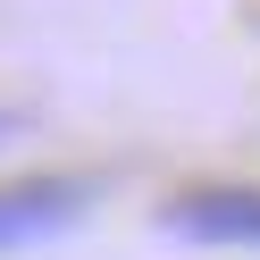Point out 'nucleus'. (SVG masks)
<instances>
[{"label": "nucleus", "mask_w": 260, "mask_h": 260, "mask_svg": "<svg viewBox=\"0 0 260 260\" xmlns=\"http://www.w3.org/2000/svg\"><path fill=\"white\" fill-rule=\"evenodd\" d=\"M168 226L185 243H260V193L252 185H202V193H176Z\"/></svg>", "instance_id": "nucleus-1"}, {"label": "nucleus", "mask_w": 260, "mask_h": 260, "mask_svg": "<svg viewBox=\"0 0 260 260\" xmlns=\"http://www.w3.org/2000/svg\"><path fill=\"white\" fill-rule=\"evenodd\" d=\"M76 218V185H9L0 193V243H25V235H51V226Z\"/></svg>", "instance_id": "nucleus-2"}]
</instances>
